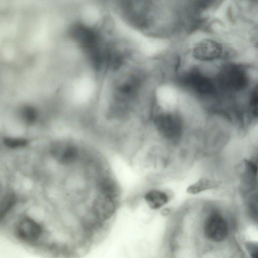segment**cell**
I'll list each match as a JSON object with an SVG mask.
<instances>
[{"mask_svg":"<svg viewBox=\"0 0 258 258\" xmlns=\"http://www.w3.org/2000/svg\"><path fill=\"white\" fill-rule=\"evenodd\" d=\"M249 39L251 44L258 48V25L253 27L249 32Z\"/></svg>","mask_w":258,"mask_h":258,"instance_id":"13","label":"cell"},{"mask_svg":"<svg viewBox=\"0 0 258 258\" xmlns=\"http://www.w3.org/2000/svg\"><path fill=\"white\" fill-rule=\"evenodd\" d=\"M69 35L89 53L98 48L102 43L100 30L82 23L73 24L69 29Z\"/></svg>","mask_w":258,"mask_h":258,"instance_id":"3","label":"cell"},{"mask_svg":"<svg viewBox=\"0 0 258 258\" xmlns=\"http://www.w3.org/2000/svg\"><path fill=\"white\" fill-rule=\"evenodd\" d=\"M144 199L148 206L153 210L160 209L169 200L168 196L165 192L157 189L147 192Z\"/></svg>","mask_w":258,"mask_h":258,"instance_id":"8","label":"cell"},{"mask_svg":"<svg viewBox=\"0 0 258 258\" xmlns=\"http://www.w3.org/2000/svg\"><path fill=\"white\" fill-rule=\"evenodd\" d=\"M216 0H194L192 6V12L194 15L199 16L200 14L212 7Z\"/></svg>","mask_w":258,"mask_h":258,"instance_id":"10","label":"cell"},{"mask_svg":"<svg viewBox=\"0 0 258 258\" xmlns=\"http://www.w3.org/2000/svg\"><path fill=\"white\" fill-rule=\"evenodd\" d=\"M194 57L202 61H211L229 55V51L219 42L209 39L197 43L192 51Z\"/></svg>","mask_w":258,"mask_h":258,"instance_id":"5","label":"cell"},{"mask_svg":"<svg viewBox=\"0 0 258 258\" xmlns=\"http://www.w3.org/2000/svg\"><path fill=\"white\" fill-rule=\"evenodd\" d=\"M218 81L225 88L231 91H239L248 86L249 79L243 67L235 63H227L220 70Z\"/></svg>","mask_w":258,"mask_h":258,"instance_id":"2","label":"cell"},{"mask_svg":"<svg viewBox=\"0 0 258 258\" xmlns=\"http://www.w3.org/2000/svg\"><path fill=\"white\" fill-rule=\"evenodd\" d=\"M248 172L253 176L258 173V157H253L244 161Z\"/></svg>","mask_w":258,"mask_h":258,"instance_id":"12","label":"cell"},{"mask_svg":"<svg viewBox=\"0 0 258 258\" xmlns=\"http://www.w3.org/2000/svg\"><path fill=\"white\" fill-rule=\"evenodd\" d=\"M41 232L40 225L31 219L23 220L19 223L16 228V234L18 238L29 242L36 241Z\"/></svg>","mask_w":258,"mask_h":258,"instance_id":"7","label":"cell"},{"mask_svg":"<svg viewBox=\"0 0 258 258\" xmlns=\"http://www.w3.org/2000/svg\"><path fill=\"white\" fill-rule=\"evenodd\" d=\"M249 1L252 2H258V0H248Z\"/></svg>","mask_w":258,"mask_h":258,"instance_id":"15","label":"cell"},{"mask_svg":"<svg viewBox=\"0 0 258 258\" xmlns=\"http://www.w3.org/2000/svg\"><path fill=\"white\" fill-rule=\"evenodd\" d=\"M166 108L157 111L153 118L158 134L166 140L176 141L183 135L184 123L180 114L166 105Z\"/></svg>","mask_w":258,"mask_h":258,"instance_id":"1","label":"cell"},{"mask_svg":"<svg viewBox=\"0 0 258 258\" xmlns=\"http://www.w3.org/2000/svg\"><path fill=\"white\" fill-rule=\"evenodd\" d=\"M181 83L184 87L196 95L209 96L216 91L213 81L199 69L193 68L181 77Z\"/></svg>","mask_w":258,"mask_h":258,"instance_id":"4","label":"cell"},{"mask_svg":"<svg viewBox=\"0 0 258 258\" xmlns=\"http://www.w3.org/2000/svg\"><path fill=\"white\" fill-rule=\"evenodd\" d=\"M203 229L207 238L215 242L224 240L229 231L227 221L222 216L217 213L210 214L206 218Z\"/></svg>","mask_w":258,"mask_h":258,"instance_id":"6","label":"cell"},{"mask_svg":"<svg viewBox=\"0 0 258 258\" xmlns=\"http://www.w3.org/2000/svg\"><path fill=\"white\" fill-rule=\"evenodd\" d=\"M217 185L218 183L214 180L202 178L190 185L187 189V192L192 194H198L204 190L215 188Z\"/></svg>","mask_w":258,"mask_h":258,"instance_id":"9","label":"cell"},{"mask_svg":"<svg viewBox=\"0 0 258 258\" xmlns=\"http://www.w3.org/2000/svg\"><path fill=\"white\" fill-rule=\"evenodd\" d=\"M249 108L252 115L258 118V86L252 91L249 101Z\"/></svg>","mask_w":258,"mask_h":258,"instance_id":"11","label":"cell"},{"mask_svg":"<svg viewBox=\"0 0 258 258\" xmlns=\"http://www.w3.org/2000/svg\"><path fill=\"white\" fill-rule=\"evenodd\" d=\"M251 254L252 257L258 258V246H256L252 250Z\"/></svg>","mask_w":258,"mask_h":258,"instance_id":"14","label":"cell"}]
</instances>
